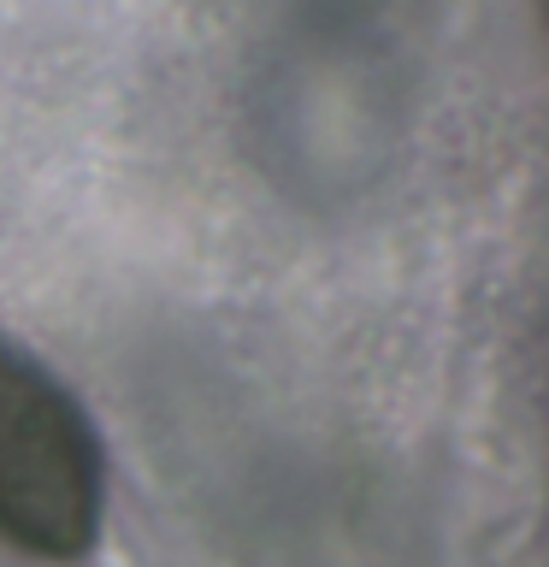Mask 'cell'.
<instances>
[{"label": "cell", "instance_id": "6da1fadb", "mask_svg": "<svg viewBox=\"0 0 549 567\" xmlns=\"http://www.w3.org/2000/svg\"><path fill=\"white\" fill-rule=\"evenodd\" d=\"M106 450L83 402L0 337V538L35 561L71 567L101 544Z\"/></svg>", "mask_w": 549, "mask_h": 567}]
</instances>
